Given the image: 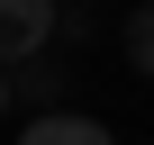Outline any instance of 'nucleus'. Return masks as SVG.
<instances>
[{
	"mask_svg": "<svg viewBox=\"0 0 154 145\" xmlns=\"http://www.w3.org/2000/svg\"><path fill=\"white\" fill-rule=\"evenodd\" d=\"M9 109H18V100H9V72H0V118H9Z\"/></svg>",
	"mask_w": 154,
	"mask_h": 145,
	"instance_id": "nucleus-4",
	"label": "nucleus"
},
{
	"mask_svg": "<svg viewBox=\"0 0 154 145\" xmlns=\"http://www.w3.org/2000/svg\"><path fill=\"white\" fill-rule=\"evenodd\" d=\"M127 63H136L145 82H154V0H145V9L127 18Z\"/></svg>",
	"mask_w": 154,
	"mask_h": 145,
	"instance_id": "nucleus-3",
	"label": "nucleus"
},
{
	"mask_svg": "<svg viewBox=\"0 0 154 145\" xmlns=\"http://www.w3.org/2000/svg\"><path fill=\"white\" fill-rule=\"evenodd\" d=\"M18 145H118V136H109L100 118H63V109H54V118H27Z\"/></svg>",
	"mask_w": 154,
	"mask_h": 145,
	"instance_id": "nucleus-2",
	"label": "nucleus"
},
{
	"mask_svg": "<svg viewBox=\"0 0 154 145\" xmlns=\"http://www.w3.org/2000/svg\"><path fill=\"white\" fill-rule=\"evenodd\" d=\"M54 27H63V0H0V72L36 63L54 45Z\"/></svg>",
	"mask_w": 154,
	"mask_h": 145,
	"instance_id": "nucleus-1",
	"label": "nucleus"
}]
</instances>
